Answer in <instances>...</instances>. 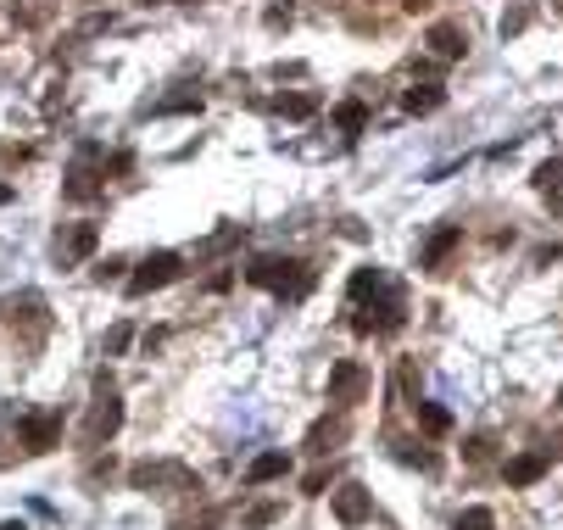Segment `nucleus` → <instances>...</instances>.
<instances>
[{"mask_svg": "<svg viewBox=\"0 0 563 530\" xmlns=\"http://www.w3.org/2000/svg\"><path fill=\"white\" fill-rule=\"evenodd\" d=\"M156 112H202V95H174V101H162Z\"/></svg>", "mask_w": 563, "mask_h": 530, "instance_id": "4be33fe9", "label": "nucleus"}, {"mask_svg": "<svg viewBox=\"0 0 563 530\" xmlns=\"http://www.w3.org/2000/svg\"><path fill=\"white\" fill-rule=\"evenodd\" d=\"M0 530H23V525H17V519H6V525H0Z\"/></svg>", "mask_w": 563, "mask_h": 530, "instance_id": "c85d7f7f", "label": "nucleus"}, {"mask_svg": "<svg viewBox=\"0 0 563 530\" xmlns=\"http://www.w3.org/2000/svg\"><path fill=\"white\" fill-rule=\"evenodd\" d=\"M341 436H346V424H341V419H335V424H329V419H324V424H313V436H307V447H313V452H329V441H341Z\"/></svg>", "mask_w": 563, "mask_h": 530, "instance_id": "a211bd4d", "label": "nucleus"}, {"mask_svg": "<svg viewBox=\"0 0 563 530\" xmlns=\"http://www.w3.org/2000/svg\"><path fill=\"white\" fill-rule=\"evenodd\" d=\"M0 202H6V190H0Z\"/></svg>", "mask_w": 563, "mask_h": 530, "instance_id": "c756f323", "label": "nucleus"}, {"mask_svg": "<svg viewBox=\"0 0 563 530\" xmlns=\"http://www.w3.org/2000/svg\"><path fill=\"white\" fill-rule=\"evenodd\" d=\"M56 430H61V424H56L51 413H34V419H23V424H17V436H23V452H51V447H56Z\"/></svg>", "mask_w": 563, "mask_h": 530, "instance_id": "6e6552de", "label": "nucleus"}, {"mask_svg": "<svg viewBox=\"0 0 563 530\" xmlns=\"http://www.w3.org/2000/svg\"><path fill=\"white\" fill-rule=\"evenodd\" d=\"M457 241H463V229H457V223L436 229V235H429V246H424V269H429V274H441V269H446V257L457 251Z\"/></svg>", "mask_w": 563, "mask_h": 530, "instance_id": "9d476101", "label": "nucleus"}, {"mask_svg": "<svg viewBox=\"0 0 563 530\" xmlns=\"http://www.w3.org/2000/svg\"><path fill=\"white\" fill-rule=\"evenodd\" d=\"M429 51H436L441 62H457L463 51H469V34H463L457 23H436V28H429Z\"/></svg>", "mask_w": 563, "mask_h": 530, "instance_id": "9b49d317", "label": "nucleus"}, {"mask_svg": "<svg viewBox=\"0 0 563 530\" xmlns=\"http://www.w3.org/2000/svg\"><path fill=\"white\" fill-rule=\"evenodd\" d=\"M413 408H418V424L429 430V436H446V430H452V413L441 402H413Z\"/></svg>", "mask_w": 563, "mask_h": 530, "instance_id": "2eb2a0df", "label": "nucleus"}, {"mask_svg": "<svg viewBox=\"0 0 563 530\" xmlns=\"http://www.w3.org/2000/svg\"><path fill=\"white\" fill-rule=\"evenodd\" d=\"M184 274V262H179V251H151L135 274H128V296H151V290H162V285H174Z\"/></svg>", "mask_w": 563, "mask_h": 530, "instance_id": "f03ea898", "label": "nucleus"}, {"mask_svg": "<svg viewBox=\"0 0 563 530\" xmlns=\"http://www.w3.org/2000/svg\"><path fill=\"white\" fill-rule=\"evenodd\" d=\"M95 241H101V229H95V223H73L68 235H56V257L61 262H84L95 251Z\"/></svg>", "mask_w": 563, "mask_h": 530, "instance_id": "0eeeda50", "label": "nucleus"}, {"mask_svg": "<svg viewBox=\"0 0 563 530\" xmlns=\"http://www.w3.org/2000/svg\"><path fill=\"white\" fill-rule=\"evenodd\" d=\"M485 458H491V441H485V436H474V441H469V463H485Z\"/></svg>", "mask_w": 563, "mask_h": 530, "instance_id": "393cba45", "label": "nucleus"}, {"mask_svg": "<svg viewBox=\"0 0 563 530\" xmlns=\"http://www.w3.org/2000/svg\"><path fill=\"white\" fill-rule=\"evenodd\" d=\"M123 430V402H117V391L101 380V396H95V408H89V419H84V441L89 447H101V441H112Z\"/></svg>", "mask_w": 563, "mask_h": 530, "instance_id": "7ed1b4c3", "label": "nucleus"}, {"mask_svg": "<svg viewBox=\"0 0 563 530\" xmlns=\"http://www.w3.org/2000/svg\"><path fill=\"white\" fill-rule=\"evenodd\" d=\"M128 486L135 491H156V486H174V491H202V480H195L184 463H135L128 469Z\"/></svg>", "mask_w": 563, "mask_h": 530, "instance_id": "20e7f679", "label": "nucleus"}, {"mask_svg": "<svg viewBox=\"0 0 563 530\" xmlns=\"http://www.w3.org/2000/svg\"><path fill=\"white\" fill-rule=\"evenodd\" d=\"M279 112L302 123V118H313V112H318V95H307V90H296V95H279Z\"/></svg>", "mask_w": 563, "mask_h": 530, "instance_id": "dca6fc26", "label": "nucleus"}, {"mask_svg": "<svg viewBox=\"0 0 563 530\" xmlns=\"http://www.w3.org/2000/svg\"><path fill=\"white\" fill-rule=\"evenodd\" d=\"M402 6H408V12H429V0H402Z\"/></svg>", "mask_w": 563, "mask_h": 530, "instance_id": "cd10ccee", "label": "nucleus"}, {"mask_svg": "<svg viewBox=\"0 0 563 530\" xmlns=\"http://www.w3.org/2000/svg\"><path fill=\"white\" fill-rule=\"evenodd\" d=\"M547 452H519V458H508L502 463V475H508V486H536L541 475H547Z\"/></svg>", "mask_w": 563, "mask_h": 530, "instance_id": "1a4fd4ad", "label": "nucleus"}, {"mask_svg": "<svg viewBox=\"0 0 563 530\" xmlns=\"http://www.w3.org/2000/svg\"><path fill=\"white\" fill-rule=\"evenodd\" d=\"M324 486H329V469H313V475H307V491H313V497H318V491H324Z\"/></svg>", "mask_w": 563, "mask_h": 530, "instance_id": "bb28decb", "label": "nucleus"}, {"mask_svg": "<svg viewBox=\"0 0 563 530\" xmlns=\"http://www.w3.org/2000/svg\"><path fill=\"white\" fill-rule=\"evenodd\" d=\"M362 391H369V369L352 363V357H341L335 369H329V402L352 408V402H362Z\"/></svg>", "mask_w": 563, "mask_h": 530, "instance_id": "39448f33", "label": "nucleus"}, {"mask_svg": "<svg viewBox=\"0 0 563 530\" xmlns=\"http://www.w3.org/2000/svg\"><path fill=\"white\" fill-rule=\"evenodd\" d=\"M441 101H446V90H441V84H413V90L402 95V107H408V112H418V118H424V112H436Z\"/></svg>", "mask_w": 563, "mask_h": 530, "instance_id": "ddd939ff", "label": "nucleus"}, {"mask_svg": "<svg viewBox=\"0 0 563 530\" xmlns=\"http://www.w3.org/2000/svg\"><path fill=\"white\" fill-rule=\"evenodd\" d=\"M128 341H135V329H128V324H117V329H107V357H117Z\"/></svg>", "mask_w": 563, "mask_h": 530, "instance_id": "412c9836", "label": "nucleus"}, {"mask_svg": "<svg viewBox=\"0 0 563 530\" xmlns=\"http://www.w3.org/2000/svg\"><path fill=\"white\" fill-rule=\"evenodd\" d=\"M246 279L262 285V290H279V296H307L313 269H307V262H296V257H257L246 269Z\"/></svg>", "mask_w": 563, "mask_h": 530, "instance_id": "f257e3e1", "label": "nucleus"}, {"mask_svg": "<svg viewBox=\"0 0 563 530\" xmlns=\"http://www.w3.org/2000/svg\"><path fill=\"white\" fill-rule=\"evenodd\" d=\"M524 23H530V12H513V17H502V34H519Z\"/></svg>", "mask_w": 563, "mask_h": 530, "instance_id": "a878e982", "label": "nucleus"}, {"mask_svg": "<svg viewBox=\"0 0 563 530\" xmlns=\"http://www.w3.org/2000/svg\"><path fill=\"white\" fill-rule=\"evenodd\" d=\"M452 530H496V514L491 508H463Z\"/></svg>", "mask_w": 563, "mask_h": 530, "instance_id": "6ab92c4d", "label": "nucleus"}, {"mask_svg": "<svg viewBox=\"0 0 563 530\" xmlns=\"http://www.w3.org/2000/svg\"><path fill=\"white\" fill-rule=\"evenodd\" d=\"M274 514H279L274 503H262V508H251V514H246V525H251V530H262V525H274Z\"/></svg>", "mask_w": 563, "mask_h": 530, "instance_id": "b1692460", "label": "nucleus"}, {"mask_svg": "<svg viewBox=\"0 0 563 530\" xmlns=\"http://www.w3.org/2000/svg\"><path fill=\"white\" fill-rule=\"evenodd\" d=\"M68 195H79V202H84V195H95V174L84 168V162H79V168H73V179H68Z\"/></svg>", "mask_w": 563, "mask_h": 530, "instance_id": "aec40b11", "label": "nucleus"}, {"mask_svg": "<svg viewBox=\"0 0 563 530\" xmlns=\"http://www.w3.org/2000/svg\"><path fill=\"white\" fill-rule=\"evenodd\" d=\"M536 185H541V190L563 185V162H541V168H536Z\"/></svg>", "mask_w": 563, "mask_h": 530, "instance_id": "5701e85b", "label": "nucleus"}, {"mask_svg": "<svg viewBox=\"0 0 563 530\" xmlns=\"http://www.w3.org/2000/svg\"><path fill=\"white\" fill-rule=\"evenodd\" d=\"M335 128H341V135H362V128H369V107H362V101H341L335 107Z\"/></svg>", "mask_w": 563, "mask_h": 530, "instance_id": "4468645a", "label": "nucleus"}, {"mask_svg": "<svg viewBox=\"0 0 563 530\" xmlns=\"http://www.w3.org/2000/svg\"><path fill=\"white\" fill-rule=\"evenodd\" d=\"M346 290H352V302H362V296H374V290H385V274H380V269H357Z\"/></svg>", "mask_w": 563, "mask_h": 530, "instance_id": "f3484780", "label": "nucleus"}, {"mask_svg": "<svg viewBox=\"0 0 563 530\" xmlns=\"http://www.w3.org/2000/svg\"><path fill=\"white\" fill-rule=\"evenodd\" d=\"M335 519H341V525H369V519H374V497L362 491L357 480H346V486L335 491Z\"/></svg>", "mask_w": 563, "mask_h": 530, "instance_id": "423d86ee", "label": "nucleus"}, {"mask_svg": "<svg viewBox=\"0 0 563 530\" xmlns=\"http://www.w3.org/2000/svg\"><path fill=\"white\" fill-rule=\"evenodd\" d=\"M285 469H290V458H285V452H262V458H251L246 480H251V486H268V480H279Z\"/></svg>", "mask_w": 563, "mask_h": 530, "instance_id": "f8f14e48", "label": "nucleus"}]
</instances>
